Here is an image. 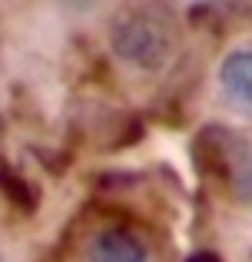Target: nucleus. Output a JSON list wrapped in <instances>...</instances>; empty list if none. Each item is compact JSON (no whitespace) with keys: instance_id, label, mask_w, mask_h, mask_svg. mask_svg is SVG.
Masks as SVG:
<instances>
[{"instance_id":"nucleus-3","label":"nucleus","mask_w":252,"mask_h":262,"mask_svg":"<svg viewBox=\"0 0 252 262\" xmlns=\"http://www.w3.org/2000/svg\"><path fill=\"white\" fill-rule=\"evenodd\" d=\"M86 256H90V262H146V246L129 229L110 226V229L93 236Z\"/></svg>"},{"instance_id":"nucleus-1","label":"nucleus","mask_w":252,"mask_h":262,"mask_svg":"<svg viewBox=\"0 0 252 262\" xmlns=\"http://www.w3.org/2000/svg\"><path fill=\"white\" fill-rule=\"evenodd\" d=\"M110 43L120 60L140 67V70H153L173 53L176 47V24L173 13L156 0H140L129 4L117 13L110 30Z\"/></svg>"},{"instance_id":"nucleus-4","label":"nucleus","mask_w":252,"mask_h":262,"mask_svg":"<svg viewBox=\"0 0 252 262\" xmlns=\"http://www.w3.org/2000/svg\"><path fill=\"white\" fill-rule=\"evenodd\" d=\"M186 262H222V259L216 256V252H206V249H202V252H193Z\"/></svg>"},{"instance_id":"nucleus-2","label":"nucleus","mask_w":252,"mask_h":262,"mask_svg":"<svg viewBox=\"0 0 252 262\" xmlns=\"http://www.w3.org/2000/svg\"><path fill=\"white\" fill-rule=\"evenodd\" d=\"M219 86L239 113L252 116V47L233 50L219 67Z\"/></svg>"}]
</instances>
